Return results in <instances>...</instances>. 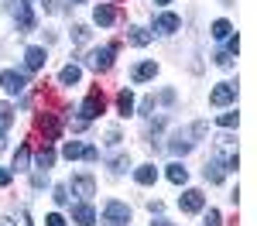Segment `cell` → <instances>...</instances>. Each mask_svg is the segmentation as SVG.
I'll return each mask as SVG.
<instances>
[{
    "mask_svg": "<svg viewBox=\"0 0 257 226\" xmlns=\"http://www.w3.org/2000/svg\"><path fill=\"white\" fill-rule=\"evenodd\" d=\"M103 223L106 226H131V205L127 202H106L103 205Z\"/></svg>",
    "mask_w": 257,
    "mask_h": 226,
    "instance_id": "cell-1",
    "label": "cell"
},
{
    "mask_svg": "<svg viewBox=\"0 0 257 226\" xmlns=\"http://www.w3.org/2000/svg\"><path fill=\"white\" fill-rule=\"evenodd\" d=\"M113 55H117V45L96 48V52H89V55H86V65H89L93 72H110V69H113Z\"/></svg>",
    "mask_w": 257,
    "mask_h": 226,
    "instance_id": "cell-2",
    "label": "cell"
},
{
    "mask_svg": "<svg viewBox=\"0 0 257 226\" xmlns=\"http://www.w3.org/2000/svg\"><path fill=\"white\" fill-rule=\"evenodd\" d=\"M38 134L45 137V144H52V141H59V134H62V117L59 113H38Z\"/></svg>",
    "mask_w": 257,
    "mask_h": 226,
    "instance_id": "cell-3",
    "label": "cell"
},
{
    "mask_svg": "<svg viewBox=\"0 0 257 226\" xmlns=\"http://www.w3.org/2000/svg\"><path fill=\"white\" fill-rule=\"evenodd\" d=\"M103 110H106V100H103V93H99V89H93V93L82 100V106H79V113H82V120H86V123L96 120Z\"/></svg>",
    "mask_w": 257,
    "mask_h": 226,
    "instance_id": "cell-4",
    "label": "cell"
},
{
    "mask_svg": "<svg viewBox=\"0 0 257 226\" xmlns=\"http://www.w3.org/2000/svg\"><path fill=\"white\" fill-rule=\"evenodd\" d=\"M14 21H18L21 35H24V31H35V11H31V0H18V4H14Z\"/></svg>",
    "mask_w": 257,
    "mask_h": 226,
    "instance_id": "cell-5",
    "label": "cell"
},
{
    "mask_svg": "<svg viewBox=\"0 0 257 226\" xmlns=\"http://www.w3.org/2000/svg\"><path fill=\"white\" fill-rule=\"evenodd\" d=\"M233 100H237V86H233V82H219L216 89L209 93V103H213V106H230Z\"/></svg>",
    "mask_w": 257,
    "mask_h": 226,
    "instance_id": "cell-6",
    "label": "cell"
},
{
    "mask_svg": "<svg viewBox=\"0 0 257 226\" xmlns=\"http://www.w3.org/2000/svg\"><path fill=\"white\" fill-rule=\"evenodd\" d=\"M178 205H182V212H199V209L206 205V195H202L199 188H185V192L178 195Z\"/></svg>",
    "mask_w": 257,
    "mask_h": 226,
    "instance_id": "cell-7",
    "label": "cell"
},
{
    "mask_svg": "<svg viewBox=\"0 0 257 226\" xmlns=\"http://www.w3.org/2000/svg\"><path fill=\"white\" fill-rule=\"evenodd\" d=\"M0 86L11 93V96H18V93H24V86H28V79L21 76V72H14V69H7L4 76H0Z\"/></svg>",
    "mask_w": 257,
    "mask_h": 226,
    "instance_id": "cell-8",
    "label": "cell"
},
{
    "mask_svg": "<svg viewBox=\"0 0 257 226\" xmlns=\"http://www.w3.org/2000/svg\"><path fill=\"white\" fill-rule=\"evenodd\" d=\"M72 219L79 226H96V209L89 202H79V205H72Z\"/></svg>",
    "mask_w": 257,
    "mask_h": 226,
    "instance_id": "cell-9",
    "label": "cell"
},
{
    "mask_svg": "<svg viewBox=\"0 0 257 226\" xmlns=\"http://www.w3.org/2000/svg\"><path fill=\"white\" fill-rule=\"evenodd\" d=\"M72 192L82 195V199H89V195H96V182H93L89 175H76V178H72Z\"/></svg>",
    "mask_w": 257,
    "mask_h": 226,
    "instance_id": "cell-10",
    "label": "cell"
},
{
    "mask_svg": "<svg viewBox=\"0 0 257 226\" xmlns=\"http://www.w3.org/2000/svg\"><path fill=\"white\" fill-rule=\"evenodd\" d=\"M178 28H182V18H178V14H161V18L155 21V31H161V35H175Z\"/></svg>",
    "mask_w": 257,
    "mask_h": 226,
    "instance_id": "cell-11",
    "label": "cell"
},
{
    "mask_svg": "<svg viewBox=\"0 0 257 226\" xmlns=\"http://www.w3.org/2000/svg\"><path fill=\"white\" fill-rule=\"evenodd\" d=\"M93 21L103 24V28H110V24L117 21V11H113L110 4H96V7H93Z\"/></svg>",
    "mask_w": 257,
    "mask_h": 226,
    "instance_id": "cell-12",
    "label": "cell"
},
{
    "mask_svg": "<svg viewBox=\"0 0 257 226\" xmlns=\"http://www.w3.org/2000/svg\"><path fill=\"white\" fill-rule=\"evenodd\" d=\"M155 76H158V65L155 62H141V65H134V72H131L134 82H148V79H155Z\"/></svg>",
    "mask_w": 257,
    "mask_h": 226,
    "instance_id": "cell-13",
    "label": "cell"
},
{
    "mask_svg": "<svg viewBox=\"0 0 257 226\" xmlns=\"http://www.w3.org/2000/svg\"><path fill=\"white\" fill-rule=\"evenodd\" d=\"M202 175H206V182L219 185V182H223V175H226V168H223V161H219V158H213V161L206 164V171H202Z\"/></svg>",
    "mask_w": 257,
    "mask_h": 226,
    "instance_id": "cell-14",
    "label": "cell"
},
{
    "mask_svg": "<svg viewBox=\"0 0 257 226\" xmlns=\"http://www.w3.org/2000/svg\"><path fill=\"white\" fill-rule=\"evenodd\" d=\"M134 178H138V185H155L158 182V168L155 164H141L138 171H134Z\"/></svg>",
    "mask_w": 257,
    "mask_h": 226,
    "instance_id": "cell-15",
    "label": "cell"
},
{
    "mask_svg": "<svg viewBox=\"0 0 257 226\" xmlns=\"http://www.w3.org/2000/svg\"><path fill=\"white\" fill-rule=\"evenodd\" d=\"M24 65H28L31 72H38L41 65H45V48H28V52H24Z\"/></svg>",
    "mask_w": 257,
    "mask_h": 226,
    "instance_id": "cell-16",
    "label": "cell"
},
{
    "mask_svg": "<svg viewBox=\"0 0 257 226\" xmlns=\"http://www.w3.org/2000/svg\"><path fill=\"white\" fill-rule=\"evenodd\" d=\"M117 110H120V117H131V113H134V93H131V89H120Z\"/></svg>",
    "mask_w": 257,
    "mask_h": 226,
    "instance_id": "cell-17",
    "label": "cell"
},
{
    "mask_svg": "<svg viewBox=\"0 0 257 226\" xmlns=\"http://www.w3.org/2000/svg\"><path fill=\"white\" fill-rule=\"evenodd\" d=\"M35 164H38L41 171H48V168L55 164V151H52V144H41V151H38V158H35Z\"/></svg>",
    "mask_w": 257,
    "mask_h": 226,
    "instance_id": "cell-18",
    "label": "cell"
},
{
    "mask_svg": "<svg viewBox=\"0 0 257 226\" xmlns=\"http://www.w3.org/2000/svg\"><path fill=\"white\" fill-rule=\"evenodd\" d=\"M79 79H82V69H79V65H65V69L59 72V82H62V86H76Z\"/></svg>",
    "mask_w": 257,
    "mask_h": 226,
    "instance_id": "cell-19",
    "label": "cell"
},
{
    "mask_svg": "<svg viewBox=\"0 0 257 226\" xmlns=\"http://www.w3.org/2000/svg\"><path fill=\"white\" fill-rule=\"evenodd\" d=\"M127 41L138 45V48H144V45L151 41V31H148V28H131V31H127Z\"/></svg>",
    "mask_w": 257,
    "mask_h": 226,
    "instance_id": "cell-20",
    "label": "cell"
},
{
    "mask_svg": "<svg viewBox=\"0 0 257 226\" xmlns=\"http://www.w3.org/2000/svg\"><path fill=\"white\" fill-rule=\"evenodd\" d=\"M28 161H31V144H21L18 154H14V168H18V171H24V168H28ZM14 168H11V171H14Z\"/></svg>",
    "mask_w": 257,
    "mask_h": 226,
    "instance_id": "cell-21",
    "label": "cell"
},
{
    "mask_svg": "<svg viewBox=\"0 0 257 226\" xmlns=\"http://www.w3.org/2000/svg\"><path fill=\"white\" fill-rule=\"evenodd\" d=\"M230 35H233V24L230 21H213V38L216 41H226Z\"/></svg>",
    "mask_w": 257,
    "mask_h": 226,
    "instance_id": "cell-22",
    "label": "cell"
},
{
    "mask_svg": "<svg viewBox=\"0 0 257 226\" xmlns=\"http://www.w3.org/2000/svg\"><path fill=\"white\" fill-rule=\"evenodd\" d=\"M168 182H175V185H185L189 182V171H185V168H182V164H168Z\"/></svg>",
    "mask_w": 257,
    "mask_h": 226,
    "instance_id": "cell-23",
    "label": "cell"
},
{
    "mask_svg": "<svg viewBox=\"0 0 257 226\" xmlns=\"http://www.w3.org/2000/svg\"><path fill=\"white\" fill-rule=\"evenodd\" d=\"M168 147H172V154H189V151H192V141L178 134V137H175V141H172V144H168Z\"/></svg>",
    "mask_w": 257,
    "mask_h": 226,
    "instance_id": "cell-24",
    "label": "cell"
},
{
    "mask_svg": "<svg viewBox=\"0 0 257 226\" xmlns=\"http://www.w3.org/2000/svg\"><path fill=\"white\" fill-rule=\"evenodd\" d=\"M14 123V106L11 103H0V130H7Z\"/></svg>",
    "mask_w": 257,
    "mask_h": 226,
    "instance_id": "cell-25",
    "label": "cell"
},
{
    "mask_svg": "<svg viewBox=\"0 0 257 226\" xmlns=\"http://www.w3.org/2000/svg\"><path fill=\"white\" fill-rule=\"evenodd\" d=\"M82 147H86V144H79V141H69L65 147H62V154H65L69 161H76V158H82Z\"/></svg>",
    "mask_w": 257,
    "mask_h": 226,
    "instance_id": "cell-26",
    "label": "cell"
},
{
    "mask_svg": "<svg viewBox=\"0 0 257 226\" xmlns=\"http://www.w3.org/2000/svg\"><path fill=\"white\" fill-rule=\"evenodd\" d=\"M127 168H131V158H123V154H120V158H113V164H110V171H113V175H123Z\"/></svg>",
    "mask_w": 257,
    "mask_h": 226,
    "instance_id": "cell-27",
    "label": "cell"
},
{
    "mask_svg": "<svg viewBox=\"0 0 257 226\" xmlns=\"http://www.w3.org/2000/svg\"><path fill=\"white\" fill-rule=\"evenodd\" d=\"M72 38L79 41V45H82V41H89V28H86V24H76V28H72Z\"/></svg>",
    "mask_w": 257,
    "mask_h": 226,
    "instance_id": "cell-28",
    "label": "cell"
},
{
    "mask_svg": "<svg viewBox=\"0 0 257 226\" xmlns=\"http://www.w3.org/2000/svg\"><path fill=\"white\" fill-rule=\"evenodd\" d=\"M213 59H216V65H223V69H230V65H233V55H230V52H216Z\"/></svg>",
    "mask_w": 257,
    "mask_h": 226,
    "instance_id": "cell-29",
    "label": "cell"
},
{
    "mask_svg": "<svg viewBox=\"0 0 257 226\" xmlns=\"http://www.w3.org/2000/svg\"><path fill=\"white\" fill-rule=\"evenodd\" d=\"M206 226H223V216H219V209H209V212H206Z\"/></svg>",
    "mask_w": 257,
    "mask_h": 226,
    "instance_id": "cell-30",
    "label": "cell"
},
{
    "mask_svg": "<svg viewBox=\"0 0 257 226\" xmlns=\"http://www.w3.org/2000/svg\"><path fill=\"white\" fill-rule=\"evenodd\" d=\"M219 127H237V113H219Z\"/></svg>",
    "mask_w": 257,
    "mask_h": 226,
    "instance_id": "cell-31",
    "label": "cell"
},
{
    "mask_svg": "<svg viewBox=\"0 0 257 226\" xmlns=\"http://www.w3.org/2000/svg\"><path fill=\"white\" fill-rule=\"evenodd\" d=\"M55 202H59V205L69 202V188H65V185H55Z\"/></svg>",
    "mask_w": 257,
    "mask_h": 226,
    "instance_id": "cell-32",
    "label": "cell"
},
{
    "mask_svg": "<svg viewBox=\"0 0 257 226\" xmlns=\"http://www.w3.org/2000/svg\"><path fill=\"white\" fill-rule=\"evenodd\" d=\"M223 52H230V55H237V52H240V41H237V35H230V38H226V48H223Z\"/></svg>",
    "mask_w": 257,
    "mask_h": 226,
    "instance_id": "cell-33",
    "label": "cell"
},
{
    "mask_svg": "<svg viewBox=\"0 0 257 226\" xmlns=\"http://www.w3.org/2000/svg\"><path fill=\"white\" fill-rule=\"evenodd\" d=\"M45 226H65V219H62V212H52V216L45 219Z\"/></svg>",
    "mask_w": 257,
    "mask_h": 226,
    "instance_id": "cell-34",
    "label": "cell"
},
{
    "mask_svg": "<svg viewBox=\"0 0 257 226\" xmlns=\"http://www.w3.org/2000/svg\"><path fill=\"white\" fill-rule=\"evenodd\" d=\"M14 182V171L11 168H0V185H11Z\"/></svg>",
    "mask_w": 257,
    "mask_h": 226,
    "instance_id": "cell-35",
    "label": "cell"
},
{
    "mask_svg": "<svg viewBox=\"0 0 257 226\" xmlns=\"http://www.w3.org/2000/svg\"><path fill=\"white\" fill-rule=\"evenodd\" d=\"M82 158H86V161H96L99 151H96V147H82Z\"/></svg>",
    "mask_w": 257,
    "mask_h": 226,
    "instance_id": "cell-36",
    "label": "cell"
},
{
    "mask_svg": "<svg viewBox=\"0 0 257 226\" xmlns=\"http://www.w3.org/2000/svg\"><path fill=\"white\" fill-rule=\"evenodd\" d=\"M219 147H233V134H219Z\"/></svg>",
    "mask_w": 257,
    "mask_h": 226,
    "instance_id": "cell-37",
    "label": "cell"
},
{
    "mask_svg": "<svg viewBox=\"0 0 257 226\" xmlns=\"http://www.w3.org/2000/svg\"><path fill=\"white\" fill-rule=\"evenodd\" d=\"M31 185L41 188V185H45V171H35V175H31Z\"/></svg>",
    "mask_w": 257,
    "mask_h": 226,
    "instance_id": "cell-38",
    "label": "cell"
},
{
    "mask_svg": "<svg viewBox=\"0 0 257 226\" xmlns=\"http://www.w3.org/2000/svg\"><path fill=\"white\" fill-rule=\"evenodd\" d=\"M41 4H45V11H48V14H55V11H59V0H41Z\"/></svg>",
    "mask_w": 257,
    "mask_h": 226,
    "instance_id": "cell-39",
    "label": "cell"
},
{
    "mask_svg": "<svg viewBox=\"0 0 257 226\" xmlns=\"http://www.w3.org/2000/svg\"><path fill=\"white\" fill-rule=\"evenodd\" d=\"M106 144H113V147H117V144H120V130H110V134H106Z\"/></svg>",
    "mask_w": 257,
    "mask_h": 226,
    "instance_id": "cell-40",
    "label": "cell"
},
{
    "mask_svg": "<svg viewBox=\"0 0 257 226\" xmlns=\"http://www.w3.org/2000/svg\"><path fill=\"white\" fill-rule=\"evenodd\" d=\"M7 147V130H0V151Z\"/></svg>",
    "mask_w": 257,
    "mask_h": 226,
    "instance_id": "cell-41",
    "label": "cell"
},
{
    "mask_svg": "<svg viewBox=\"0 0 257 226\" xmlns=\"http://www.w3.org/2000/svg\"><path fill=\"white\" fill-rule=\"evenodd\" d=\"M151 226H175V223H168V219H155Z\"/></svg>",
    "mask_w": 257,
    "mask_h": 226,
    "instance_id": "cell-42",
    "label": "cell"
},
{
    "mask_svg": "<svg viewBox=\"0 0 257 226\" xmlns=\"http://www.w3.org/2000/svg\"><path fill=\"white\" fill-rule=\"evenodd\" d=\"M0 226H18V223H14V219H11V216H7V219H0Z\"/></svg>",
    "mask_w": 257,
    "mask_h": 226,
    "instance_id": "cell-43",
    "label": "cell"
},
{
    "mask_svg": "<svg viewBox=\"0 0 257 226\" xmlns=\"http://www.w3.org/2000/svg\"><path fill=\"white\" fill-rule=\"evenodd\" d=\"M24 223H28V226H35V223H31V216H28V212H24Z\"/></svg>",
    "mask_w": 257,
    "mask_h": 226,
    "instance_id": "cell-44",
    "label": "cell"
},
{
    "mask_svg": "<svg viewBox=\"0 0 257 226\" xmlns=\"http://www.w3.org/2000/svg\"><path fill=\"white\" fill-rule=\"evenodd\" d=\"M155 4H172V0H155Z\"/></svg>",
    "mask_w": 257,
    "mask_h": 226,
    "instance_id": "cell-45",
    "label": "cell"
},
{
    "mask_svg": "<svg viewBox=\"0 0 257 226\" xmlns=\"http://www.w3.org/2000/svg\"><path fill=\"white\" fill-rule=\"evenodd\" d=\"M72 4H86V0H72Z\"/></svg>",
    "mask_w": 257,
    "mask_h": 226,
    "instance_id": "cell-46",
    "label": "cell"
}]
</instances>
